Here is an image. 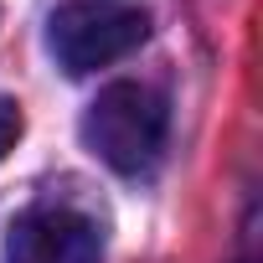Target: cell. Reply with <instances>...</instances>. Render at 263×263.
I'll return each mask as SVG.
<instances>
[{
	"label": "cell",
	"mask_w": 263,
	"mask_h": 263,
	"mask_svg": "<svg viewBox=\"0 0 263 263\" xmlns=\"http://www.w3.org/2000/svg\"><path fill=\"white\" fill-rule=\"evenodd\" d=\"M6 263H103V232L72 206H42L11 227Z\"/></svg>",
	"instance_id": "3"
},
{
	"label": "cell",
	"mask_w": 263,
	"mask_h": 263,
	"mask_svg": "<svg viewBox=\"0 0 263 263\" xmlns=\"http://www.w3.org/2000/svg\"><path fill=\"white\" fill-rule=\"evenodd\" d=\"M21 129H26V119H21V103H16V98H0V160H6V155L16 150Z\"/></svg>",
	"instance_id": "4"
},
{
	"label": "cell",
	"mask_w": 263,
	"mask_h": 263,
	"mask_svg": "<svg viewBox=\"0 0 263 263\" xmlns=\"http://www.w3.org/2000/svg\"><path fill=\"white\" fill-rule=\"evenodd\" d=\"M165 98L150 83H108L83 114V145L119 176H140L165 150Z\"/></svg>",
	"instance_id": "1"
},
{
	"label": "cell",
	"mask_w": 263,
	"mask_h": 263,
	"mask_svg": "<svg viewBox=\"0 0 263 263\" xmlns=\"http://www.w3.org/2000/svg\"><path fill=\"white\" fill-rule=\"evenodd\" d=\"M145 36H150V16L140 6H119V0H72L52 16V31H47L57 62L72 78L129 57Z\"/></svg>",
	"instance_id": "2"
}]
</instances>
